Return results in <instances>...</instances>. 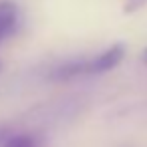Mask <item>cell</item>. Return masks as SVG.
I'll list each match as a JSON object with an SVG mask.
<instances>
[{
    "instance_id": "1",
    "label": "cell",
    "mask_w": 147,
    "mask_h": 147,
    "mask_svg": "<svg viewBox=\"0 0 147 147\" xmlns=\"http://www.w3.org/2000/svg\"><path fill=\"white\" fill-rule=\"evenodd\" d=\"M125 53H127V49H125L123 42H117V45L109 47L107 51H103L101 55H97L89 61V75H103V73L115 69L125 59Z\"/></svg>"
},
{
    "instance_id": "2",
    "label": "cell",
    "mask_w": 147,
    "mask_h": 147,
    "mask_svg": "<svg viewBox=\"0 0 147 147\" xmlns=\"http://www.w3.org/2000/svg\"><path fill=\"white\" fill-rule=\"evenodd\" d=\"M89 61L91 59H73V61H65L61 65H55L49 73L51 81H73L79 77H87L89 75Z\"/></svg>"
},
{
    "instance_id": "3",
    "label": "cell",
    "mask_w": 147,
    "mask_h": 147,
    "mask_svg": "<svg viewBox=\"0 0 147 147\" xmlns=\"http://www.w3.org/2000/svg\"><path fill=\"white\" fill-rule=\"evenodd\" d=\"M18 26V8L14 2L2 0L0 2V45L14 34Z\"/></svg>"
},
{
    "instance_id": "4",
    "label": "cell",
    "mask_w": 147,
    "mask_h": 147,
    "mask_svg": "<svg viewBox=\"0 0 147 147\" xmlns=\"http://www.w3.org/2000/svg\"><path fill=\"white\" fill-rule=\"evenodd\" d=\"M2 147H38V145H36L34 137L20 133V135H10L8 141H6Z\"/></svg>"
},
{
    "instance_id": "5",
    "label": "cell",
    "mask_w": 147,
    "mask_h": 147,
    "mask_svg": "<svg viewBox=\"0 0 147 147\" xmlns=\"http://www.w3.org/2000/svg\"><path fill=\"white\" fill-rule=\"evenodd\" d=\"M145 2H147V0H129V2L125 4V8H123V10H125L127 14H131V12L139 10V8H141V6H143Z\"/></svg>"
},
{
    "instance_id": "6",
    "label": "cell",
    "mask_w": 147,
    "mask_h": 147,
    "mask_svg": "<svg viewBox=\"0 0 147 147\" xmlns=\"http://www.w3.org/2000/svg\"><path fill=\"white\" fill-rule=\"evenodd\" d=\"M12 133H10V129L8 127H4V125H0V145H4L6 141H8V137H10Z\"/></svg>"
},
{
    "instance_id": "7",
    "label": "cell",
    "mask_w": 147,
    "mask_h": 147,
    "mask_svg": "<svg viewBox=\"0 0 147 147\" xmlns=\"http://www.w3.org/2000/svg\"><path fill=\"white\" fill-rule=\"evenodd\" d=\"M141 59H143V63H145V65H147V49H145V51H143V55H141Z\"/></svg>"
},
{
    "instance_id": "8",
    "label": "cell",
    "mask_w": 147,
    "mask_h": 147,
    "mask_svg": "<svg viewBox=\"0 0 147 147\" xmlns=\"http://www.w3.org/2000/svg\"><path fill=\"white\" fill-rule=\"evenodd\" d=\"M0 73H2V61H0Z\"/></svg>"
}]
</instances>
